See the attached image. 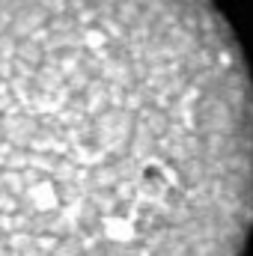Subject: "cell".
I'll use <instances>...</instances> for the list:
<instances>
[{
    "label": "cell",
    "instance_id": "6da1fadb",
    "mask_svg": "<svg viewBox=\"0 0 253 256\" xmlns=\"http://www.w3.org/2000/svg\"><path fill=\"white\" fill-rule=\"evenodd\" d=\"M253 78L212 0H0V256H244Z\"/></svg>",
    "mask_w": 253,
    "mask_h": 256
}]
</instances>
